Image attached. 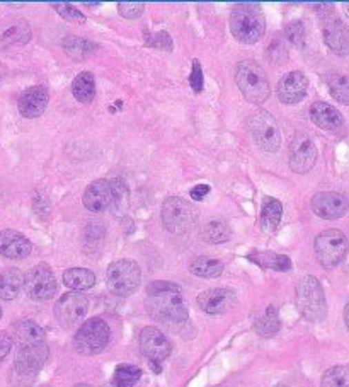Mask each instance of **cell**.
<instances>
[{"instance_id":"60d3db41","label":"cell","mask_w":349,"mask_h":387,"mask_svg":"<svg viewBox=\"0 0 349 387\" xmlns=\"http://www.w3.org/2000/svg\"><path fill=\"white\" fill-rule=\"evenodd\" d=\"M118 10L123 17L126 19H137L143 14L145 10V3L141 2H121L118 3Z\"/></svg>"},{"instance_id":"f1b7e54d","label":"cell","mask_w":349,"mask_h":387,"mask_svg":"<svg viewBox=\"0 0 349 387\" xmlns=\"http://www.w3.org/2000/svg\"><path fill=\"white\" fill-rule=\"evenodd\" d=\"M72 94L82 104H90L96 97V81L90 72H81L72 82Z\"/></svg>"},{"instance_id":"c3c4849f","label":"cell","mask_w":349,"mask_h":387,"mask_svg":"<svg viewBox=\"0 0 349 387\" xmlns=\"http://www.w3.org/2000/svg\"><path fill=\"white\" fill-rule=\"evenodd\" d=\"M75 387H92V386H89V384H77Z\"/></svg>"},{"instance_id":"7c38bea8","label":"cell","mask_w":349,"mask_h":387,"mask_svg":"<svg viewBox=\"0 0 349 387\" xmlns=\"http://www.w3.org/2000/svg\"><path fill=\"white\" fill-rule=\"evenodd\" d=\"M140 350L145 357L148 358L150 365L154 367L155 374H161V365L166 358H169L172 352V345L167 339L161 329L157 328H143L140 333Z\"/></svg>"},{"instance_id":"7402d4cb","label":"cell","mask_w":349,"mask_h":387,"mask_svg":"<svg viewBox=\"0 0 349 387\" xmlns=\"http://www.w3.org/2000/svg\"><path fill=\"white\" fill-rule=\"evenodd\" d=\"M323 41L332 53L349 55V28L341 19H330L323 28Z\"/></svg>"},{"instance_id":"f907efd6","label":"cell","mask_w":349,"mask_h":387,"mask_svg":"<svg viewBox=\"0 0 349 387\" xmlns=\"http://www.w3.org/2000/svg\"><path fill=\"white\" fill-rule=\"evenodd\" d=\"M275 387H286V386H283V384H279V386H275Z\"/></svg>"},{"instance_id":"2e32d148","label":"cell","mask_w":349,"mask_h":387,"mask_svg":"<svg viewBox=\"0 0 349 387\" xmlns=\"http://www.w3.org/2000/svg\"><path fill=\"white\" fill-rule=\"evenodd\" d=\"M83 205L87 210L99 213L114 205V186L112 181L97 179L87 186L83 193Z\"/></svg>"},{"instance_id":"8d00e7d4","label":"cell","mask_w":349,"mask_h":387,"mask_svg":"<svg viewBox=\"0 0 349 387\" xmlns=\"http://www.w3.org/2000/svg\"><path fill=\"white\" fill-rule=\"evenodd\" d=\"M52 7L63 19L70 21V23H86V16H83L81 10L75 9L74 6H70V3H52Z\"/></svg>"},{"instance_id":"30bf717a","label":"cell","mask_w":349,"mask_h":387,"mask_svg":"<svg viewBox=\"0 0 349 387\" xmlns=\"http://www.w3.org/2000/svg\"><path fill=\"white\" fill-rule=\"evenodd\" d=\"M48 345L46 341L32 343V345H24L17 348L16 360H14V374L21 379H32L36 377L43 365L48 360Z\"/></svg>"},{"instance_id":"44dd1931","label":"cell","mask_w":349,"mask_h":387,"mask_svg":"<svg viewBox=\"0 0 349 387\" xmlns=\"http://www.w3.org/2000/svg\"><path fill=\"white\" fill-rule=\"evenodd\" d=\"M310 118L319 128L326 130V132L330 133H339L344 130V118L339 111L336 110L330 104L322 103V101H317L310 106Z\"/></svg>"},{"instance_id":"b9f144b4","label":"cell","mask_w":349,"mask_h":387,"mask_svg":"<svg viewBox=\"0 0 349 387\" xmlns=\"http://www.w3.org/2000/svg\"><path fill=\"white\" fill-rule=\"evenodd\" d=\"M189 86L195 92H201L203 86H205V79H203V68L199 60H192V70L189 74Z\"/></svg>"},{"instance_id":"8fae6325","label":"cell","mask_w":349,"mask_h":387,"mask_svg":"<svg viewBox=\"0 0 349 387\" xmlns=\"http://www.w3.org/2000/svg\"><path fill=\"white\" fill-rule=\"evenodd\" d=\"M24 290L28 297L36 302H46L57 294V280L52 268L46 263H39L31 268L24 278Z\"/></svg>"},{"instance_id":"83f0119b","label":"cell","mask_w":349,"mask_h":387,"mask_svg":"<svg viewBox=\"0 0 349 387\" xmlns=\"http://www.w3.org/2000/svg\"><path fill=\"white\" fill-rule=\"evenodd\" d=\"M283 217V205L276 198H264L261 208V227L264 232H275Z\"/></svg>"},{"instance_id":"9a60e30c","label":"cell","mask_w":349,"mask_h":387,"mask_svg":"<svg viewBox=\"0 0 349 387\" xmlns=\"http://www.w3.org/2000/svg\"><path fill=\"white\" fill-rule=\"evenodd\" d=\"M349 204L346 197L336 191H321L312 198V210L323 220H337L346 215Z\"/></svg>"},{"instance_id":"f546056e","label":"cell","mask_w":349,"mask_h":387,"mask_svg":"<svg viewBox=\"0 0 349 387\" xmlns=\"http://www.w3.org/2000/svg\"><path fill=\"white\" fill-rule=\"evenodd\" d=\"M63 284L72 290H89L96 285V275L87 268H68L63 273Z\"/></svg>"},{"instance_id":"7dc6e473","label":"cell","mask_w":349,"mask_h":387,"mask_svg":"<svg viewBox=\"0 0 349 387\" xmlns=\"http://www.w3.org/2000/svg\"><path fill=\"white\" fill-rule=\"evenodd\" d=\"M344 10H346V16L349 17V3H344Z\"/></svg>"},{"instance_id":"ac0fdd59","label":"cell","mask_w":349,"mask_h":387,"mask_svg":"<svg viewBox=\"0 0 349 387\" xmlns=\"http://www.w3.org/2000/svg\"><path fill=\"white\" fill-rule=\"evenodd\" d=\"M307 88H308V79L305 77L303 72L293 70L279 79L276 92H278L279 101H281L283 104H297L305 97Z\"/></svg>"},{"instance_id":"4316f807","label":"cell","mask_w":349,"mask_h":387,"mask_svg":"<svg viewBox=\"0 0 349 387\" xmlns=\"http://www.w3.org/2000/svg\"><path fill=\"white\" fill-rule=\"evenodd\" d=\"M279 328H281V323H279V314L276 306H268L263 312L254 317V329H256L257 335L264 336V338L275 336L279 331Z\"/></svg>"},{"instance_id":"d590c367","label":"cell","mask_w":349,"mask_h":387,"mask_svg":"<svg viewBox=\"0 0 349 387\" xmlns=\"http://www.w3.org/2000/svg\"><path fill=\"white\" fill-rule=\"evenodd\" d=\"M321 387H349V365H337L323 374Z\"/></svg>"},{"instance_id":"ba28073f","label":"cell","mask_w":349,"mask_h":387,"mask_svg":"<svg viewBox=\"0 0 349 387\" xmlns=\"http://www.w3.org/2000/svg\"><path fill=\"white\" fill-rule=\"evenodd\" d=\"M247 130L261 150L276 152L281 146V133L278 123L268 111H257L247 118Z\"/></svg>"},{"instance_id":"484cf974","label":"cell","mask_w":349,"mask_h":387,"mask_svg":"<svg viewBox=\"0 0 349 387\" xmlns=\"http://www.w3.org/2000/svg\"><path fill=\"white\" fill-rule=\"evenodd\" d=\"M247 259L256 263L257 266L266 270L275 271H290L292 270V259L286 255H278V252L269 251H254L247 255Z\"/></svg>"},{"instance_id":"e0dca14e","label":"cell","mask_w":349,"mask_h":387,"mask_svg":"<svg viewBox=\"0 0 349 387\" xmlns=\"http://www.w3.org/2000/svg\"><path fill=\"white\" fill-rule=\"evenodd\" d=\"M237 304V295L232 288H210L203 294L198 295V306L205 310L206 314H225L235 307Z\"/></svg>"},{"instance_id":"603a6c76","label":"cell","mask_w":349,"mask_h":387,"mask_svg":"<svg viewBox=\"0 0 349 387\" xmlns=\"http://www.w3.org/2000/svg\"><path fill=\"white\" fill-rule=\"evenodd\" d=\"M31 39V28L23 17H7L0 23V43L3 45H24Z\"/></svg>"},{"instance_id":"681fc988","label":"cell","mask_w":349,"mask_h":387,"mask_svg":"<svg viewBox=\"0 0 349 387\" xmlns=\"http://www.w3.org/2000/svg\"><path fill=\"white\" fill-rule=\"evenodd\" d=\"M0 319H2V307H0Z\"/></svg>"},{"instance_id":"f35d334b","label":"cell","mask_w":349,"mask_h":387,"mask_svg":"<svg viewBox=\"0 0 349 387\" xmlns=\"http://www.w3.org/2000/svg\"><path fill=\"white\" fill-rule=\"evenodd\" d=\"M266 57L268 60H271L272 63L279 65L283 61L288 60V52H286V46L281 39H276V41L269 43L268 50H266Z\"/></svg>"},{"instance_id":"ab89813d","label":"cell","mask_w":349,"mask_h":387,"mask_svg":"<svg viewBox=\"0 0 349 387\" xmlns=\"http://www.w3.org/2000/svg\"><path fill=\"white\" fill-rule=\"evenodd\" d=\"M145 43H147L148 46H152V48L167 50V52L172 50V39H170L169 32H166V31L155 32V34H148L147 41Z\"/></svg>"},{"instance_id":"ee69618b","label":"cell","mask_w":349,"mask_h":387,"mask_svg":"<svg viewBox=\"0 0 349 387\" xmlns=\"http://www.w3.org/2000/svg\"><path fill=\"white\" fill-rule=\"evenodd\" d=\"M208 193H210L208 184H198V186H195L191 190V198L196 201H201Z\"/></svg>"},{"instance_id":"6da1fadb","label":"cell","mask_w":349,"mask_h":387,"mask_svg":"<svg viewBox=\"0 0 349 387\" xmlns=\"http://www.w3.org/2000/svg\"><path fill=\"white\" fill-rule=\"evenodd\" d=\"M147 312L163 326L177 329L188 323L189 312L181 288L170 281H152L147 287Z\"/></svg>"},{"instance_id":"9c48e42d","label":"cell","mask_w":349,"mask_h":387,"mask_svg":"<svg viewBox=\"0 0 349 387\" xmlns=\"http://www.w3.org/2000/svg\"><path fill=\"white\" fill-rule=\"evenodd\" d=\"M162 222L169 232L184 234L196 224V210L183 198L170 197L162 205Z\"/></svg>"},{"instance_id":"d4e9b609","label":"cell","mask_w":349,"mask_h":387,"mask_svg":"<svg viewBox=\"0 0 349 387\" xmlns=\"http://www.w3.org/2000/svg\"><path fill=\"white\" fill-rule=\"evenodd\" d=\"M12 339H16L17 346L32 345V343L46 341L45 331L34 321H19L12 326Z\"/></svg>"},{"instance_id":"5bb4252c","label":"cell","mask_w":349,"mask_h":387,"mask_svg":"<svg viewBox=\"0 0 349 387\" xmlns=\"http://www.w3.org/2000/svg\"><path fill=\"white\" fill-rule=\"evenodd\" d=\"M315 161H317V147L314 140L303 132L295 133L288 150L290 169L297 175H305L314 168Z\"/></svg>"},{"instance_id":"74e56055","label":"cell","mask_w":349,"mask_h":387,"mask_svg":"<svg viewBox=\"0 0 349 387\" xmlns=\"http://www.w3.org/2000/svg\"><path fill=\"white\" fill-rule=\"evenodd\" d=\"M285 36L286 39H290L298 48H303L305 46V28L303 24H301V21H293V23H290L288 26L285 28Z\"/></svg>"},{"instance_id":"4fadbf2b","label":"cell","mask_w":349,"mask_h":387,"mask_svg":"<svg viewBox=\"0 0 349 387\" xmlns=\"http://www.w3.org/2000/svg\"><path fill=\"white\" fill-rule=\"evenodd\" d=\"M87 310H89V300L81 292L65 294L54 304V317L60 323V326L65 329L77 326L86 317Z\"/></svg>"},{"instance_id":"d6a6232c","label":"cell","mask_w":349,"mask_h":387,"mask_svg":"<svg viewBox=\"0 0 349 387\" xmlns=\"http://www.w3.org/2000/svg\"><path fill=\"white\" fill-rule=\"evenodd\" d=\"M63 50L70 59L86 60L87 57L96 52V45L92 41H87V39L77 38V36H70L63 41Z\"/></svg>"},{"instance_id":"52a82bcc","label":"cell","mask_w":349,"mask_h":387,"mask_svg":"<svg viewBox=\"0 0 349 387\" xmlns=\"http://www.w3.org/2000/svg\"><path fill=\"white\" fill-rule=\"evenodd\" d=\"M315 256L323 268H334L348 255V237L337 229H327L315 237Z\"/></svg>"},{"instance_id":"8992f818","label":"cell","mask_w":349,"mask_h":387,"mask_svg":"<svg viewBox=\"0 0 349 387\" xmlns=\"http://www.w3.org/2000/svg\"><path fill=\"white\" fill-rule=\"evenodd\" d=\"M109 339H111L109 324L101 317H92L79 328L74 338V346L82 355H97L106 348Z\"/></svg>"},{"instance_id":"836d02e7","label":"cell","mask_w":349,"mask_h":387,"mask_svg":"<svg viewBox=\"0 0 349 387\" xmlns=\"http://www.w3.org/2000/svg\"><path fill=\"white\" fill-rule=\"evenodd\" d=\"M330 96L341 104H349V75L330 74L326 79Z\"/></svg>"},{"instance_id":"cb8c5ba5","label":"cell","mask_w":349,"mask_h":387,"mask_svg":"<svg viewBox=\"0 0 349 387\" xmlns=\"http://www.w3.org/2000/svg\"><path fill=\"white\" fill-rule=\"evenodd\" d=\"M23 271L17 268H7L0 273V299L2 300H14L21 294L24 287Z\"/></svg>"},{"instance_id":"e575fe53","label":"cell","mask_w":349,"mask_h":387,"mask_svg":"<svg viewBox=\"0 0 349 387\" xmlns=\"http://www.w3.org/2000/svg\"><path fill=\"white\" fill-rule=\"evenodd\" d=\"M201 237L212 244H221L230 239V227L223 220H212L201 230Z\"/></svg>"},{"instance_id":"277c9868","label":"cell","mask_w":349,"mask_h":387,"mask_svg":"<svg viewBox=\"0 0 349 387\" xmlns=\"http://www.w3.org/2000/svg\"><path fill=\"white\" fill-rule=\"evenodd\" d=\"M235 82L242 96L252 104H263L271 94L266 72L252 60H243L235 68Z\"/></svg>"},{"instance_id":"7bdbcfd3","label":"cell","mask_w":349,"mask_h":387,"mask_svg":"<svg viewBox=\"0 0 349 387\" xmlns=\"http://www.w3.org/2000/svg\"><path fill=\"white\" fill-rule=\"evenodd\" d=\"M12 336L6 331H0V361L6 360V357L9 355L12 350Z\"/></svg>"},{"instance_id":"d6986e66","label":"cell","mask_w":349,"mask_h":387,"mask_svg":"<svg viewBox=\"0 0 349 387\" xmlns=\"http://www.w3.org/2000/svg\"><path fill=\"white\" fill-rule=\"evenodd\" d=\"M48 101L50 94L45 86H32V88H28L21 94L19 103H17L21 117L28 119L39 118L45 113L46 106H48Z\"/></svg>"},{"instance_id":"4dcf8cb0","label":"cell","mask_w":349,"mask_h":387,"mask_svg":"<svg viewBox=\"0 0 349 387\" xmlns=\"http://www.w3.org/2000/svg\"><path fill=\"white\" fill-rule=\"evenodd\" d=\"M140 368L130 364H123L116 367L112 379L106 382L103 387H137V382L140 381Z\"/></svg>"},{"instance_id":"ffe728a7","label":"cell","mask_w":349,"mask_h":387,"mask_svg":"<svg viewBox=\"0 0 349 387\" xmlns=\"http://www.w3.org/2000/svg\"><path fill=\"white\" fill-rule=\"evenodd\" d=\"M32 244L24 234L17 230H0V255L9 259H24L31 255Z\"/></svg>"},{"instance_id":"7a4b0ae2","label":"cell","mask_w":349,"mask_h":387,"mask_svg":"<svg viewBox=\"0 0 349 387\" xmlns=\"http://www.w3.org/2000/svg\"><path fill=\"white\" fill-rule=\"evenodd\" d=\"M230 31L235 39L246 45L259 41L266 31V19L257 3H239L232 9Z\"/></svg>"},{"instance_id":"3957f363","label":"cell","mask_w":349,"mask_h":387,"mask_svg":"<svg viewBox=\"0 0 349 387\" xmlns=\"http://www.w3.org/2000/svg\"><path fill=\"white\" fill-rule=\"evenodd\" d=\"M295 302L298 310L305 319L319 323L327 314L326 294L321 281L312 275H305L298 280L295 287Z\"/></svg>"},{"instance_id":"bcb514c9","label":"cell","mask_w":349,"mask_h":387,"mask_svg":"<svg viewBox=\"0 0 349 387\" xmlns=\"http://www.w3.org/2000/svg\"><path fill=\"white\" fill-rule=\"evenodd\" d=\"M3 74H6V68H3V65H2V63H0V77H2V75H3Z\"/></svg>"},{"instance_id":"f6af8a7d","label":"cell","mask_w":349,"mask_h":387,"mask_svg":"<svg viewBox=\"0 0 349 387\" xmlns=\"http://www.w3.org/2000/svg\"><path fill=\"white\" fill-rule=\"evenodd\" d=\"M344 323H346V326L349 328V302L346 304V307H344Z\"/></svg>"},{"instance_id":"1f68e13d","label":"cell","mask_w":349,"mask_h":387,"mask_svg":"<svg viewBox=\"0 0 349 387\" xmlns=\"http://www.w3.org/2000/svg\"><path fill=\"white\" fill-rule=\"evenodd\" d=\"M189 271L195 273L196 277L217 278L223 273V263L218 261V259L206 258V256H198L189 263Z\"/></svg>"},{"instance_id":"5b68a950","label":"cell","mask_w":349,"mask_h":387,"mask_svg":"<svg viewBox=\"0 0 349 387\" xmlns=\"http://www.w3.org/2000/svg\"><path fill=\"white\" fill-rule=\"evenodd\" d=\"M140 266L132 259H119L109 265L106 271L108 288L118 297H128L140 287Z\"/></svg>"}]
</instances>
